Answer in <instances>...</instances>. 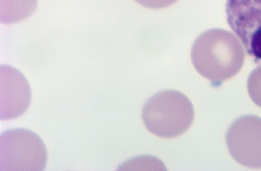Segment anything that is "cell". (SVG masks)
Instances as JSON below:
<instances>
[{"mask_svg": "<svg viewBox=\"0 0 261 171\" xmlns=\"http://www.w3.org/2000/svg\"><path fill=\"white\" fill-rule=\"evenodd\" d=\"M243 46L234 34L211 29L193 43L192 61L196 71L206 79L221 83L234 77L244 63Z\"/></svg>", "mask_w": 261, "mask_h": 171, "instance_id": "obj_1", "label": "cell"}, {"mask_svg": "<svg viewBox=\"0 0 261 171\" xmlns=\"http://www.w3.org/2000/svg\"><path fill=\"white\" fill-rule=\"evenodd\" d=\"M194 108L187 96L165 90L151 96L144 105L142 119L146 128L158 137L171 139L186 132L192 125Z\"/></svg>", "mask_w": 261, "mask_h": 171, "instance_id": "obj_2", "label": "cell"}, {"mask_svg": "<svg viewBox=\"0 0 261 171\" xmlns=\"http://www.w3.org/2000/svg\"><path fill=\"white\" fill-rule=\"evenodd\" d=\"M46 161L45 145L36 133L16 128L0 136V171H41Z\"/></svg>", "mask_w": 261, "mask_h": 171, "instance_id": "obj_3", "label": "cell"}, {"mask_svg": "<svg viewBox=\"0 0 261 171\" xmlns=\"http://www.w3.org/2000/svg\"><path fill=\"white\" fill-rule=\"evenodd\" d=\"M226 15L247 53L261 60V0H227Z\"/></svg>", "mask_w": 261, "mask_h": 171, "instance_id": "obj_4", "label": "cell"}, {"mask_svg": "<svg viewBox=\"0 0 261 171\" xmlns=\"http://www.w3.org/2000/svg\"><path fill=\"white\" fill-rule=\"evenodd\" d=\"M228 151L238 163L261 168V118L245 115L235 120L226 135Z\"/></svg>", "mask_w": 261, "mask_h": 171, "instance_id": "obj_5", "label": "cell"}, {"mask_svg": "<svg viewBox=\"0 0 261 171\" xmlns=\"http://www.w3.org/2000/svg\"><path fill=\"white\" fill-rule=\"evenodd\" d=\"M32 100V91L27 78L17 69L0 66V119L8 121L22 116Z\"/></svg>", "mask_w": 261, "mask_h": 171, "instance_id": "obj_6", "label": "cell"}, {"mask_svg": "<svg viewBox=\"0 0 261 171\" xmlns=\"http://www.w3.org/2000/svg\"><path fill=\"white\" fill-rule=\"evenodd\" d=\"M37 0H0V21L11 24L22 21L35 12Z\"/></svg>", "mask_w": 261, "mask_h": 171, "instance_id": "obj_7", "label": "cell"}, {"mask_svg": "<svg viewBox=\"0 0 261 171\" xmlns=\"http://www.w3.org/2000/svg\"><path fill=\"white\" fill-rule=\"evenodd\" d=\"M248 91L251 100L261 108V65L254 69L249 75Z\"/></svg>", "mask_w": 261, "mask_h": 171, "instance_id": "obj_8", "label": "cell"}, {"mask_svg": "<svg viewBox=\"0 0 261 171\" xmlns=\"http://www.w3.org/2000/svg\"><path fill=\"white\" fill-rule=\"evenodd\" d=\"M144 8L150 9H163L175 4L178 0H135Z\"/></svg>", "mask_w": 261, "mask_h": 171, "instance_id": "obj_9", "label": "cell"}]
</instances>
